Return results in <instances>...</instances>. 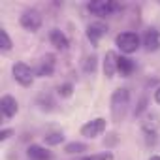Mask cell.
I'll return each mask as SVG.
<instances>
[{"instance_id": "obj_4", "label": "cell", "mask_w": 160, "mask_h": 160, "mask_svg": "<svg viewBox=\"0 0 160 160\" xmlns=\"http://www.w3.org/2000/svg\"><path fill=\"white\" fill-rule=\"evenodd\" d=\"M115 10H119V4L113 0H96V2L89 4V12L98 17H109Z\"/></svg>"}, {"instance_id": "obj_24", "label": "cell", "mask_w": 160, "mask_h": 160, "mask_svg": "<svg viewBox=\"0 0 160 160\" xmlns=\"http://www.w3.org/2000/svg\"><path fill=\"white\" fill-rule=\"evenodd\" d=\"M149 160H160V156H151Z\"/></svg>"}, {"instance_id": "obj_10", "label": "cell", "mask_w": 160, "mask_h": 160, "mask_svg": "<svg viewBox=\"0 0 160 160\" xmlns=\"http://www.w3.org/2000/svg\"><path fill=\"white\" fill-rule=\"evenodd\" d=\"M53 72H55V60H53L51 55H47V57L40 62L36 73H38L40 77H49V75H53Z\"/></svg>"}, {"instance_id": "obj_2", "label": "cell", "mask_w": 160, "mask_h": 160, "mask_svg": "<svg viewBox=\"0 0 160 160\" xmlns=\"http://www.w3.org/2000/svg\"><path fill=\"white\" fill-rule=\"evenodd\" d=\"M115 43H117V47H119L122 53L128 55V53H134V51L139 49V36H138L136 32H122V34L117 36Z\"/></svg>"}, {"instance_id": "obj_20", "label": "cell", "mask_w": 160, "mask_h": 160, "mask_svg": "<svg viewBox=\"0 0 160 160\" xmlns=\"http://www.w3.org/2000/svg\"><path fill=\"white\" fill-rule=\"evenodd\" d=\"M94 68H96V57H91V58H87L85 72H94Z\"/></svg>"}, {"instance_id": "obj_5", "label": "cell", "mask_w": 160, "mask_h": 160, "mask_svg": "<svg viewBox=\"0 0 160 160\" xmlns=\"http://www.w3.org/2000/svg\"><path fill=\"white\" fill-rule=\"evenodd\" d=\"M104 130H106V119H102V117L92 119V121H89L87 124L81 126V134L85 138H91V139L96 138V136H100Z\"/></svg>"}, {"instance_id": "obj_8", "label": "cell", "mask_w": 160, "mask_h": 160, "mask_svg": "<svg viewBox=\"0 0 160 160\" xmlns=\"http://www.w3.org/2000/svg\"><path fill=\"white\" fill-rule=\"evenodd\" d=\"M143 45L149 51H156L160 47V34H158V30H154V28L147 30L145 36H143Z\"/></svg>"}, {"instance_id": "obj_12", "label": "cell", "mask_w": 160, "mask_h": 160, "mask_svg": "<svg viewBox=\"0 0 160 160\" xmlns=\"http://www.w3.org/2000/svg\"><path fill=\"white\" fill-rule=\"evenodd\" d=\"M117 55L113 53V51H108L106 53V60H104V72H106V75L108 77H113L115 75V72H117Z\"/></svg>"}, {"instance_id": "obj_19", "label": "cell", "mask_w": 160, "mask_h": 160, "mask_svg": "<svg viewBox=\"0 0 160 160\" xmlns=\"http://www.w3.org/2000/svg\"><path fill=\"white\" fill-rule=\"evenodd\" d=\"M83 160H113V154L111 152H102V154H92V156H87Z\"/></svg>"}, {"instance_id": "obj_18", "label": "cell", "mask_w": 160, "mask_h": 160, "mask_svg": "<svg viewBox=\"0 0 160 160\" xmlns=\"http://www.w3.org/2000/svg\"><path fill=\"white\" fill-rule=\"evenodd\" d=\"M60 141H62V134H49V136H45V143H49V145H57Z\"/></svg>"}, {"instance_id": "obj_3", "label": "cell", "mask_w": 160, "mask_h": 160, "mask_svg": "<svg viewBox=\"0 0 160 160\" xmlns=\"http://www.w3.org/2000/svg\"><path fill=\"white\" fill-rule=\"evenodd\" d=\"M12 73H13V79H15L19 85H23V87H30L32 81H34V72H32V68L27 66V64H23V62L13 64Z\"/></svg>"}, {"instance_id": "obj_9", "label": "cell", "mask_w": 160, "mask_h": 160, "mask_svg": "<svg viewBox=\"0 0 160 160\" xmlns=\"http://www.w3.org/2000/svg\"><path fill=\"white\" fill-rule=\"evenodd\" d=\"M0 109H2V115L4 117H13L15 113H17V102H15V98H12V96H4L2 100H0Z\"/></svg>"}, {"instance_id": "obj_21", "label": "cell", "mask_w": 160, "mask_h": 160, "mask_svg": "<svg viewBox=\"0 0 160 160\" xmlns=\"http://www.w3.org/2000/svg\"><path fill=\"white\" fill-rule=\"evenodd\" d=\"M58 92H60L62 96H70V94H72V85H62V87H58Z\"/></svg>"}, {"instance_id": "obj_6", "label": "cell", "mask_w": 160, "mask_h": 160, "mask_svg": "<svg viewBox=\"0 0 160 160\" xmlns=\"http://www.w3.org/2000/svg\"><path fill=\"white\" fill-rule=\"evenodd\" d=\"M42 25V15L36 12V10H27L23 15H21V27L30 30V32H36Z\"/></svg>"}, {"instance_id": "obj_7", "label": "cell", "mask_w": 160, "mask_h": 160, "mask_svg": "<svg viewBox=\"0 0 160 160\" xmlns=\"http://www.w3.org/2000/svg\"><path fill=\"white\" fill-rule=\"evenodd\" d=\"M106 32H108V27L104 23H91L87 28V36L92 43H96L102 36H106Z\"/></svg>"}, {"instance_id": "obj_22", "label": "cell", "mask_w": 160, "mask_h": 160, "mask_svg": "<svg viewBox=\"0 0 160 160\" xmlns=\"http://www.w3.org/2000/svg\"><path fill=\"white\" fill-rule=\"evenodd\" d=\"M10 134H12L10 130H4V132H2V136H0V139H2V141H4V139H8V138H10Z\"/></svg>"}, {"instance_id": "obj_15", "label": "cell", "mask_w": 160, "mask_h": 160, "mask_svg": "<svg viewBox=\"0 0 160 160\" xmlns=\"http://www.w3.org/2000/svg\"><path fill=\"white\" fill-rule=\"evenodd\" d=\"M117 72L121 75H130L134 72V62L128 57H119L117 58Z\"/></svg>"}, {"instance_id": "obj_13", "label": "cell", "mask_w": 160, "mask_h": 160, "mask_svg": "<svg viewBox=\"0 0 160 160\" xmlns=\"http://www.w3.org/2000/svg\"><path fill=\"white\" fill-rule=\"evenodd\" d=\"M143 132H145V138H147V143L149 145H154L156 143V121H154V117L152 119H147L145 122H143Z\"/></svg>"}, {"instance_id": "obj_1", "label": "cell", "mask_w": 160, "mask_h": 160, "mask_svg": "<svg viewBox=\"0 0 160 160\" xmlns=\"http://www.w3.org/2000/svg\"><path fill=\"white\" fill-rule=\"evenodd\" d=\"M130 104V92L128 89H117L111 96V113L115 119H122Z\"/></svg>"}, {"instance_id": "obj_16", "label": "cell", "mask_w": 160, "mask_h": 160, "mask_svg": "<svg viewBox=\"0 0 160 160\" xmlns=\"http://www.w3.org/2000/svg\"><path fill=\"white\" fill-rule=\"evenodd\" d=\"M64 151L70 152V154H73V152H83V151H87V145H85V143H77V141H73V143H68V145L64 147Z\"/></svg>"}, {"instance_id": "obj_17", "label": "cell", "mask_w": 160, "mask_h": 160, "mask_svg": "<svg viewBox=\"0 0 160 160\" xmlns=\"http://www.w3.org/2000/svg\"><path fill=\"white\" fill-rule=\"evenodd\" d=\"M0 38H2V51H4V53L10 51V49H12V40H10V36H8V32H6V30H0Z\"/></svg>"}, {"instance_id": "obj_11", "label": "cell", "mask_w": 160, "mask_h": 160, "mask_svg": "<svg viewBox=\"0 0 160 160\" xmlns=\"http://www.w3.org/2000/svg\"><path fill=\"white\" fill-rule=\"evenodd\" d=\"M27 154L32 158V160H51V152L45 149V147H40V145H30Z\"/></svg>"}, {"instance_id": "obj_23", "label": "cell", "mask_w": 160, "mask_h": 160, "mask_svg": "<svg viewBox=\"0 0 160 160\" xmlns=\"http://www.w3.org/2000/svg\"><path fill=\"white\" fill-rule=\"evenodd\" d=\"M154 100H156V102L160 104V87H158V89L154 91Z\"/></svg>"}, {"instance_id": "obj_14", "label": "cell", "mask_w": 160, "mask_h": 160, "mask_svg": "<svg viewBox=\"0 0 160 160\" xmlns=\"http://www.w3.org/2000/svg\"><path fill=\"white\" fill-rule=\"evenodd\" d=\"M49 40H51V43H53L55 47H58V49H66V47H68V38H66V34H64V32H60L58 28L51 30Z\"/></svg>"}]
</instances>
